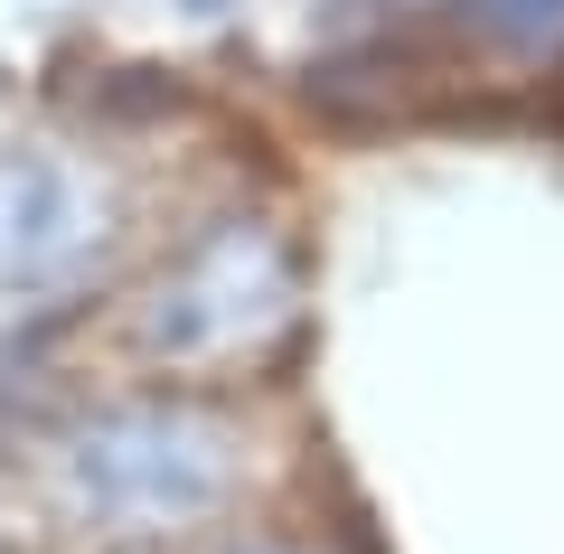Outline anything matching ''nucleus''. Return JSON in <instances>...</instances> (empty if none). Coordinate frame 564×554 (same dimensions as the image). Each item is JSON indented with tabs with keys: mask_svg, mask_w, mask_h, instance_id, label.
I'll use <instances>...</instances> for the list:
<instances>
[{
	"mask_svg": "<svg viewBox=\"0 0 564 554\" xmlns=\"http://www.w3.org/2000/svg\"><path fill=\"white\" fill-rule=\"evenodd\" d=\"M282 423L254 395L170 377H66L0 433V498L39 554H207L273 517Z\"/></svg>",
	"mask_w": 564,
	"mask_h": 554,
	"instance_id": "1",
	"label": "nucleus"
},
{
	"mask_svg": "<svg viewBox=\"0 0 564 554\" xmlns=\"http://www.w3.org/2000/svg\"><path fill=\"white\" fill-rule=\"evenodd\" d=\"M302 338H311V236L254 178L180 198L141 236L122 282L95 301L104 367L170 385L254 395L292 367Z\"/></svg>",
	"mask_w": 564,
	"mask_h": 554,
	"instance_id": "2",
	"label": "nucleus"
},
{
	"mask_svg": "<svg viewBox=\"0 0 564 554\" xmlns=\"http://www.w3.org/2000/svg\"><path fill=\"white\" fill-rule=\"evenodd\" d=\"M141 236H151V198L113 141H0V319H95Z\"/></svg>",
	"mask_w": 564,
	"mask_h": 554,
	"instance_id": "3",
	"label": "nucleus"
},
{
	"mask_svg": "<svg viewBox=\"0 0 564 554\" xmlns=\"http://www.w3.org/2000/svg\"><path fill=\"white\" fill-rule=\"evenodd\" d=\"M443 29L462 57L499 76H555L564 66V0H443Z\"/></svg>",
	"mask_w": 564,
	"mask_h": 554,
	"instance_id": "4",
	"label": "nucleus"
},
{
	"mask_svg": "<svg viewBox=\"0 0 564 554\" xmlns=\"http://www.w3.org/2000/svg\"><path fill=\"white\" fill-rule=\"evenodd\" d=\"M207 554H329L321 535H282L273 517H254V526H236V535H217Z\"/></svg>",
	"mask_w": 564,
	"mask_h": 554,
	"instance_id": "5",
	"label": "nucleus"
}]
</instances>
